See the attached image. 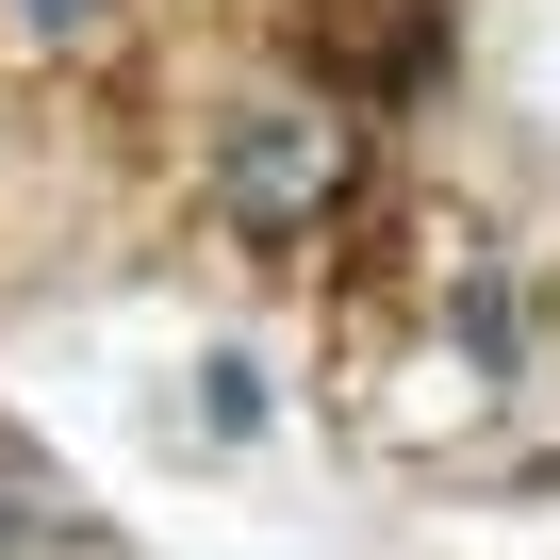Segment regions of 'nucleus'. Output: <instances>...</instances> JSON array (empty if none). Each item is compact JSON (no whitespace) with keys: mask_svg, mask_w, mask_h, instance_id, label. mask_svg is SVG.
I'll use <instances>...</instances> for the list:
<instances>
[{"mask_svg":"<svg viewBox=\"0 0 560 560\" xmlns=\"http://www.w3.org/2000/svg\"><path fill=\"white\" fill-rule=\"evenodd\" d=\"M214 182H231V214H247V231H314V214L347 198V132H330V116H247Z\"/></svg>","mask_w":560,"mask_h":560,"instance_id":"f257e3e1","label":"nucleus"},{"mask_svg":"<svg viewBox=\"0 0 560 560\" xmlns=\"http://www.w3.org/2000/svg\"><path fill=\"white\" fill-rule=\"evenodd\" d=\"M198 429H214V445H247V429H264V363H247V347H214V363H198Z\"/></svg>","mask_w":560,"mask_h":560,"instance_id":"f03ea898","label":"nucleus"},{"mask_svg":"<svg viewBox=\"0 0 560 560\" xmlns=\"http://www.w3.org/2000/svg\"><path fill=\"white\" fill-rule=\"evenodd\" d=\"M50 527H67V494H50L34 462H0V560H18V544H50Z\"/></svg>","mask_w":560,"mask_h":560,"instance_id":"7ed1b4c3","label":"nucleus"},{"mask_svg":"<svg viewBox=\"0 0 560 560\" xmlns=\"http://www.w3.org/2000/svg\"><path fill=\"white\" fill-rule=\"evenodd\" d=\"M18 18H34V34H83V18H100V0H18Z\"/></svg>","mask_w":560,"mask_h":560,"instance_id":"20e7f679","label":"nucleus"}]
</instances>
